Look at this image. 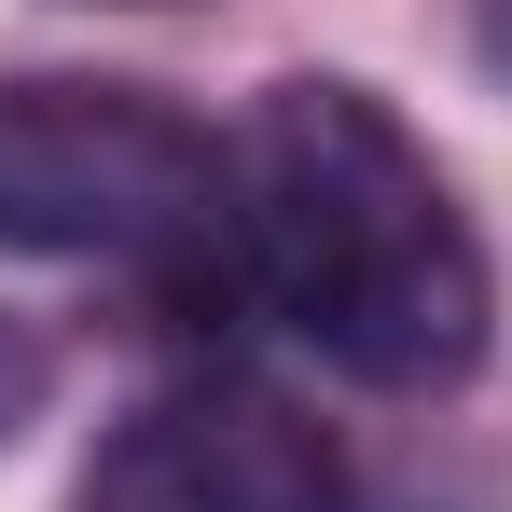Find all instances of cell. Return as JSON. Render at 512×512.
<instances>
[{"label":"cell","mask_w":512,"mask_h":512,"mask_svg":"<svg viewBox=\"0 0 512 512\" xmlns=\"http://www.w3.org/2000/svg\"><path fill=\"white\" fill-rule=\"evenodd\" d=\"M208 236L360 388H457L485 360V319H499L485 236L457 222L443 167L388 125V97L333 84V70L263 84V111L222 139Z\"/></svg>","instance_id":"1"},{"label":"cell","mask_w":512,"mask_h":512,"mask_svg":"<svg viewBox=\"0 0 512 512\" xmlns=\"http://www.w3.org/2000/svg\"><path fill=\"white\" fill-rule=\"evenodd\" d=\"M208 222H222V153L194 111H167L153 84H97V70L0 84V250L125 263Z\"/></svg>","instance_id":"2"},{"label":"cell","mask_w":512,"mask_h":512,"mask_svg":"<svg viewBox=\"0 0 512 512\" xmlns=\"http://www.w3.org/2000/svg\"><path fill=\"white\" fill-rule=\"evenodd\" d=\"M70 512H346V457L250 374H180L97 429Z\"/></svg>","instance_id":"3"},{"label":"cell","mask_w":512,"mask_h":512,"mask_svg":"<svg viewBox=\"0 0 512 512\" xmlns=\"http://www.w3.org/2000/svg\"><path fill=\"white\" fill-rule=\"evenodd\" d=\"M42 388H56V360H42V333L28 319H0V443L42 416Z\"/></svg>","instance_id":"4"},{"label":"cell","mask_w":512,"mask_h":512,"mask_svg":"<svg viewBox=\"0 0 512 512\" xmlns=\"http://www.w3.org/2000/svg\"><path fill=\"white\" fill-rule=\"evenodd\" d=\"M485 70L512 84V0H485Z\"/></svg>","instance_id":"5"}]
</instances>
